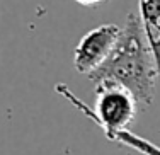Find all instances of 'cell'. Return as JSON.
I'll return each mask as SVG.
<instances>
[{"mask_svg":"<svg viewBox=\"0 0 160 155\" xmlns=\"http://www.w3.org/2000/svg\"><path fill=\"white\" fill-rule=\"evenodd\" d=\"M89 80L94 84L101 80L121 84L135 96L140 109H147L153 102L157 80L160 78L145 41L138 14H128L114 51L96 72L89 75Z\"/></svg>","mask_w":160,"mask_h":155,"instance_id":"6da1fadb","label":"cell"},{"mask_svg":"<svg viewBox=\"0 0 160 155\" xmlns=\"http://www.w3.org/2000/svg\"><path fill=\"white\" fill-rule=\"evenodd\" d=\"M56 92L62 94L68 102H72L82 114L92 119L102 128L106 138L111 140L119 131H128L129 124L135 121L140 106L135 96L121 84L112 80H101L96 84V106L94 109L80 101L65 84L56 85Z\"/></svg>","mask_w":160,"mask_h":155,"instance_id":"7a4b0ae2","label":"cell"},{"mask_svg":"<svg viewBox=\"0 0 160 155\" xmlns=\"http://www.w3.org/2000/svg\"><path fill=\"white\" fill-rule=\"evenodd\" d=\"M121 36L118 24H101L82 36L73 51V67L78 73L89 77L111 56Z\"/></svg>","mask_w":160,"mask_h":155,"instance_id":"3957f363","label":"cell"},{"mask_svg":"<svg viewBox=\"0 0 160 155\" xmlns=\"http://www.w3.org/2000/svg\"><path fill=\"white\" fill-rule=\"evenodd\" d=\"M138 17L160 78V0H138Z\"/></svg>","mask_w":160,"mask_h":155,"instance_id":"277c9868","label":"cell"},{"mask_svg":"<svg viewBox=\"0 0 160 155\" xmlns=\"http://www.w3.org/2000/svg\"><path fill=\"white\" fill-rule=\"evenodd\" d=\"M109 142H114V143H118V145L133 148L135 152H138L142 155H160V147L158 145L148 142L147 138L138 137V135H135L133 131H129V130L116 133L111 140H109Z\"/></svg>","mask_w":160,"mask_h":155,"instance_id":"5b68a950","label":"cell"},{"mask_svg":"<svg viewBox=\"0 0 160 155\" xmlns=\"http://www.w3.org/2000/svg\"><path fill=\"white\" fill-rule=\"evenodd\" d=\"M75 2L82 7H97V5H101L102 2H106V0H75Z\"/></svg>","mask_w":160,"mask_h":155,"instance_id":"8992f818","label":"cell"}]
</instances>
